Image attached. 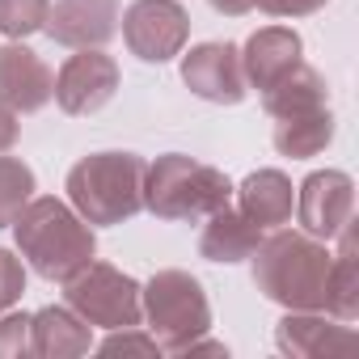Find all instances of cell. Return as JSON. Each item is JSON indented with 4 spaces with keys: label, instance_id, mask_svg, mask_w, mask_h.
Returning a JSON list of instances; mask_svg holds the SVG:
<instances>
[{
    "label": "cell",
    "instance_id": "cell-1",
    "mask_svg": "<svg viewBox=\"0 0 359 359\" xmlns=\"http://www.w3.org/2000/svg\"><path fill=\"white\" fill-rule=\"evenodd\" d=\"M330 258L334 254L325 250V241L309 237L304 229H275L254 250V287L287 313H321Z\"/></svg>",
    "mask_w": 359,
    "mask_h": 359
},
{
    "label": "cell",
    "instance_id": "cell-2",
    "mask_svg": "<svg viewBox=\"0 0 359 359\" xmlns=\"http://www.w3.org/2000/svg\"><path fill=\"white\" fill-rule=\"evenodd\" d=\"M13 241L22 250V258L34 266V275H43L47 283H68L76 271H85L97 254L93 229L55 195H39L30 199L18 220L9 224Z\"/></svg>",
    "mask_w": 359,
    "mask_h": 359
},
{
    "label": "cell",
    "instance_id": "cell-3",
    "mask_svg": "<svg viewBox=\"0 0 359 359\" xmlns=\"http://www.w3.org/2000/svg\"><path fill=\"white\" fill-rule=\"evenodd\" d=\"M144 169L140 152H89L68 169V203L85 224H123L144 212Z\"/></svg>",
    "mask_w": 359,
    "mask_h": 359
},
{
    "label": "cell",
    "instance_id": "cell-4",
    "mask_svg": "<svg viewBox=\"0 0 359 359\" xmlns=\"http://www.w3.org/2000/svg\"><path fill=\"white\" fill-rule=\"evenodd\" d=\"M233 182L216 165H203L187 152H165L144 169V208L156 220H208L233 203Z\"/></svg>",
    "mask_w": 359,
    "mask_h": 359
},
{
    "label": "cell",
    "instance_id": "cell-5",
    "mask_svg": "<svg viewBox=\"0 0 359 359\" xmlns=\"http://www.w3.org/2000/svg\"><path fill=\"white\" fill-rule=\"evenodd\" d=\"M140 304H144V321H148L152 338L169 355H182L195 338H203L212 330L208 292L187 271H156L140 287Z\"/></svg>",
    "mask_w": 359,
    "mask_h": 359
},
{
    "label": "cell",
    "instance_id": "cell-6",
    "mask_svg": "<svg viewBox=\"0 0 359 359\" xmlns=\"http://www.w3.org/2000/svg\"><path fill=\"white\" fill-rule=\"evenodd\" d=\"M64 296H68V309L81 321L102 325V330H127V325L144 321L140 283L131 275H123L118 266L97 262V258L64 283Z\"/></svg>",
    "mask_w": 359,
    "mask_h": 359
},
{
    "label": "cell",
    "instance_id": "cell-7",
    "mask_svg": "<svg viewBox=\"0 0 359 359\" xmlns=\"http://www.w3.org/2000/svg\"><path fill=\"white\" fill-rule=\"evenodd\" d=\"M191 39V18L177 0H135L123 13V43L144 64H169Z\"/></svg>",
    "mask_w": 359,
    "mask_h": 359
},
{
    "label": "cell",
    "instance_id": "cell-8",
    "mask_svg": "<svg viewBox=\"0 0 359 359\" xmlns=\"http://www.w3.org/2000/svg\"><path fill=\"white\" fill-rule=\"evenodd\" d=\"M296 216L300 229L317 241H334L355 220V182L342 169H317L296 191Z\"/></svg>",
    "mask_w": 359,
    "mask_h": 359
},
{
    "label": "cell",
    "instance_id": "cell-9",
    "mask_svg": "<svg viewBox=\"0 0 359 359\" xmlns=\"http://www.w3.org/2000/svg\"><path fill=\"white\" fill-rule=\"evenodd\" d=\"M118 81H123V72H118L114 55H106L102 47H85V51H76V55L60 68L51 97L60 102L64 114L85 118V114H97V110L118 93Z\"/></svg>",
    "mask_w": 359,
    "mask_h": 359
},
{
    "label": "cell",
    "instance_id": "cell-10",
    "mask_svg": "<svg viewBox=\"0 0 359 359\" xmlns=\"http://www.w3.org/2000/svg\"><path fill=\"white\" fill-rule=\"evenodd\" d=\"M182 81H187V89L195 97H203L212 106H237L250 93L241 51L233 43H199V47H191V55H182Z\"/></svg>",
    "mask_w": 359,
    "mask_h": 359
},
{
    "label": "cell",
    "instance_id": "cell-11",
    "mask_svg": "<svg viewBox=\"0 0 359 359\" xmlns=\"http://www.w3.org/2000/svg\"><path fill=\"white\" fill-rule=\"evenodd\" d=\"M51 93H55V72L43 64L39 51H30L18 39L0 47V106H9L13 114H34L51 102Z\"/></svg>",
    "mask_w": 359,
    "mask_h": 359
},
{
    "label": "cell",
    "instance_id": "cell-12",
    "mask_svg": "<svg viewBox=\"0 0 359 359\" xmlns=\"http://www.w3.org/2000/svg\"><path fill=\"white\" fill-rule=\"evenodd\" d=\"M43 30L72 51L106 47L118 34V0H55Z\"/></svg>",
    "mask_w": 359,
    "mask_h": 359
},
{
    "label": "cell",
    "instance_id": "cell-13",
    "mask_svg": "<svg viewBox=\"0 0 359 359\" xmlns=\"http://www.w3.org/2000/svg\"><path fill=\"white\" fill-rule=\"evenodd\" d=\"M275 346L292 359H330V355H351L359 338L351 325L325 321L321 313H287L275 325Z\"/></svg>",
    "mask_w": 359,
    "mask_h": 359
},
{
    "label": "cell",
    "instance_id": "cell-14",
    "mask_svg": "<svg viewBox=\"0 0 359 359\" xmlns=\"http://www.w3.org/2000/svg\"><path fill=\"white\" fill-rule=\"evenodd\" d=\"M304 55V43L296 30L287 26H266V30H254L245 51H241V68H245V81L254 89H271L275 81H283Z\"/></svg>",
    "mask_w": 359,
    "mask_h": 359
},
{
    "label": "cell",
    "instance_id": "cell-15",
    "mask_svg": "<svg viewBox=\"0 0 359 359\" xmlns=\"http://www.w3.org/2000/svg\"><path fill=\"white\" fill-rule=\"evenodd\" d=\"M262 237H266V229H258L241 208L224 203L220 212L208 216V224H203V233H199V254H203L208 262L233 266V262L254 258V250L262 245Z\"/></svg>",
    "mask_w": 359,
    "mask_h": 359
},
{
    "label": "cell",
    "instance_id": "cell-16",
    "mask_svg": "<svg viewBox=\"0 0 359 359\" xmlns=\"http://www.w3.org/2000/svg\"><path fill=\"white\" fill-rule=\"evenodd\" d=\"M93 325L81 321L68 304H47L30 317V351L43 359H76L93 346Z\"/></svg>",
    "mask_w": 359,
    "mask_h": 359
},
{
    "label": "cell",
    "instance_id": "cell-17",
    "mask_svg": "<svg viewBox=\"0 0 359 359\" xmlns=\"http://www.w3.org/2000/svg\"><path fill=\"white\" fill-rule=\"evenodd\" d=\"M233 195H241V212L258 229H283L292 220V208H296L292 177L283 169H254Z\"/></svg>",
    "mask_w": 359,
    "mask_h": 359
},
{
    "label": "cell",
    "instance_id": "cell-18",
    "mask_svg": "<svg viewBox=\"0 0 359 359\" xmlns=\"http://www.w3.org/2000/svg\"><path fill=\"white\" fill-rule=\"evenodd\" d=\"M262 106L271 118H292V114H309V110H321L330 106V85L317 68H309L304 60L283 76L275 81L266 93H262Z\"/></svg>",
    "mask_w": 359,
    "mask_h": 359
},
{
    "label": "cell",
    "instance_id": "cell-19",
    "mask_svg": "<svg viewBox=\"0 0 359 359\" xmlns=\"http://www.w3.org/2000/svg\"><path fill=\"white\" fill-rule=\"evenodd\" d=\"M342 250L338 258H330V275H325V309L338 321H355L359 317V241H355V220L338 233Z\"/></svg>",
    "mask_w": 359,
    "mask_h": 359
},
{
    "label": "cell",
    "instance_id": "cell-20",
    "mask_svg": "<svg viewBox=\"0 0 359 359\" xmlns=\"http://www.w3.org/2000/svg\"><path fill=\"white\" fill-rule=\"evenodd\" d=\"M330 140H334V114H330V106L309 110V114H292V118L275 123V148L283 156H292V161L325 152Z\"/></svg>",
    "mask_w": 359,
    "mask_h": 359
},
{
    "label": "cell",
    "instance_id": "cell-21",
    "mask_svg": "<svg viewBox=\"0 0 359 359\" xmlns=\"http://www.w3.org/2000/svg\"><path fill=\"white\" fill-rule=\"evenodd\" d=\"M30 199H34V169L0 152V229H9Z\"/></svg>",
    "mask_w": 359,
    "mask_h": 359
},
{
    "label": "cell",
    "instance_id": "cell-22",
    "mask_svg": "<svg viewBox=\"0 0 359 359\" xmlns=\"http://www.w3.org/2000/svg\"><path fill=\"white\" fill-rule=\"evenodd\" d=\"M51 0H0V34L9 39H30L47 26Z\"/></svg>",
    "mask_w": 359,
    "mask_h": 359
},
{
    "label": "cell",
    "instance_id": "cell-23",
    "mask_svg": "<svg viewBox=\"0 0 359 359\" xmlns=\"http://www.w3.org/2000/svg\"><path fill=\"white\" fill-rule=\"evenodd\" d=\"M97 351L102 355H144V359H152V355H161V342L152 334H144L140 325H127V330H110V338Z\"/></svg>",
    "mask_w": 359,
    "mask_h": 359
},
{
    "label": "cell",
    "instance_id": "cell-24",
    "mask_svg": "<svg viewBox=\"0 0 359 359\" xmlns=\"http://www.w3.org/2000/svg\"><path fill=\"white\" fill-rule=\"evenodd\" d=\"M30 351V317L26 313H0V359H22Z\"/></svg>",
    "mask_w": 359,
    "mask_h": 359
},
{
    "label": "cell",
    "instance_id": "cell-25",
    "mask_svg": "<svg viewBox=\"0 0 359 359\" xmlns=\"http://www.w3.org/2000/svg\"><path fill=\"white\" fill-rule=\"evenodd\" d=\"M26 292V271L22 262L9 254V250H0V313H9Z\"/></svg>",
    "mask_w": 359,
    "mask_h": 359
},
{
    "label": "cell",
    "instance_id": "cell-26",
    "mask_svg": "<svg viewBox=\"0 0 359 359\" xmlns=\"http://www.w3.org/2000/svg\"><path fill=\"white\" fill-rule=\"evenodd\" d=\"M325 5H330V0H258L254 9H262L271 18H309V13H317Z\"/></svg>",
    "mask_w": 359,
    "mask_h": 359
},
{
    "label": "cell",
    "instance_id": "cell-27",
    "mask_svg": "<svg viewBox=\"0 0 359 359\" xmlns=\"http://www.w3.org/2000/svg\"><path fill=\"white\" fill-rule=\"evenodd\" d=\"M18 135H22V123H18V114H13L9 106H0V152H9V148L18 144Z\"/></svg>",
    "mask_w": 359,
    "mask_h": 359
},
{
    "label": "cell",
    "instance_id": "cell-28",
    "mask_svg": "<svg viewBox=\"0 0 359 359\" xmlns=\"http://www.w3.org/2000/svg\"><path fill=\"white\" fill-rule=\"evenodd\" d=\"M208 5H212L216 13H224V18H245L258 0H208Z\"/></svg>",
    "mask_w": 359,
    "mask_h": 359
},
{
    "label": "cell",
    "instance_id": "cell-29",
    "mask_svg": "<svg viewBox=\"0 0 359 359\" xmlns=\"http://www.w3.org/2000/svg\"><path fill=\"white\" fill-rule=\"evenodd\" d=\"M182 355H229V346H224V342H216V338H208V334H203V338H195V342H191V346H187V351H182Z\"/></svg>",
    "mask_w": 359,
    "mask_h": 359
}]
</instances>
